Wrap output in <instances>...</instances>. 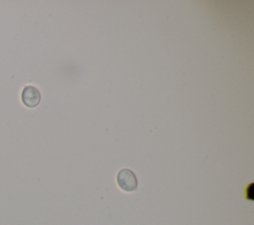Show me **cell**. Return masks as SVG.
I'll use <instances>...</instances> for the list:
<instances>
[{"mask_svg": "<svg viewBox=\"0 0 254 225\" xmlns=\"http://www.w3.org/2000/svg\"><path fill=\"white\" fill-rule=\"evenodd\" d=\"M118 186L127 192H131L137 189L138 181L135 173L129 169H122L118 171L116 176Z\"/></svg>", "mask_w": 254, "mask_h": 225, "instance_id": "cell-1", "label": "cell"}, {"mask_svg": "<svg viewBox=\"0 0 254 225\" xmlns=\"http://www.w3.org/2000/svg\"><path fill=\"white\" fill-rule=\"evenodd\" d=\"M21 100L26 107L34 108L41 101V93L37 87L33 85H27L21 92Z\"/></svg>", "mask_w": 254, "mask_h": 225, "instance_id": "cell-2", "label": "cell"}]
</instances>
